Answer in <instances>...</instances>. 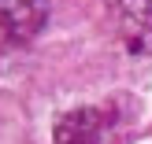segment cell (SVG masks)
Listing matches in <instances>:
<instances>
[{"mask_svg":"<svg viewBox=\"0 0 152 144\" xmlns=\"http://www.w3.org/2000/svg\"><path fill=\"white\" fill-rule=\"evenodd\" d=\"M115 22L134 52L152 56V0H115Z\"/></svg>","mask_w":152,"mask_h":144,"instance_id":"obj_3","label":"cell"},{"mask_svg":"<svg viewBox=\"0 0 152 144\" xmlns=\"http://www.w3.org/2000/svg\"><path fill=\"white\" fill-rule=\"evenodd\" d=\"M48 0H0V33L7 41H30L45 26Z\"/></svg>","mask_w":152,"mask_h":144,"instance_id":"obj_2","label":"cell"},{"mask_svg":"<svg viewBox=\"0 0 152 144\" xmlns=\"http://www.w3.org/2000/svg\"><path fill=\"white\" fill-rule=\"evenodd\" d=\"M115 118L104 107H74L56 122V144H111Z\"/></svg>","mask_w":152,"mask_h":144,"instance_id":"obj_1","label":"cell"}]
</instances>
